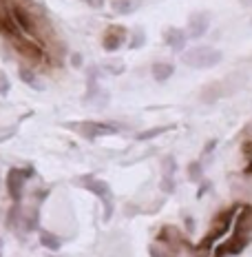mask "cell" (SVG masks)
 <instances>
[{"instance_id": "4dcf8cb0", "label": "cell", "mask_w": 252, "mask_h": 257, "mask_svg": "<svg viewBox=\"0 0 252 257\" xmlns=\"http://www.w3.org/2000/svg\"><path fill=\"white\" fill-rule=\"evenodd\" d=\"M135 213H137V206H135V204H126V215H128V217L135 215Z\"/></svg>"}, {"instance_id": "5b68a950", "label": "cell", "mask_w": 252, "mask_h": 257, "mask_svg": "<svg viewBox=\"0 0 252 257\" xmlns=\"http://www.w3.org/2000/svg\"><path fill=\"white\" fill-rule=\"evenodd\" d=\"M9 42H12L14 49L18 51L23 58H27L29 62H40L42 56H45V51H42L40 42L36 40V38H31V36L18 34V36H14V38L9 40Z\"/></svg>"}, {"instance_id": "8992f818", "label": "cell", "mask_w": 252, "mask_h": 257, "mask_svg": "<svg viewBox=\"0 0 252 257\" xmlns=\"http://www.w3.org/2000/svg\"><path fill=\"white\" fill-rule=\"evenodd\" d=\"M9 9V16L14 18L16 27H18L20 34L25 36H31V38H36L38 36V25H36V16L29 12L27 7H23V5H12Z\"/></svg>"}, {"instance_id": "e0dca14e", "label": "cell", "mask_w": 252, "mask_h": 257, "mask_svg": "<svg viewBox=\"0 0 252 257\" xmlns=\"http://www.w3.org/2000/svg\"><path fill=\"white\" fill-rule=\"evenodd\" d=\"M18 76H20V80H23L27 87H31V89H36V91H42V89H45V84H42V80L36 76L34 69L20 67V69H18Z\"/></svg>"}, {"instance_id": "7c38bea8", "label": "cell", "mask_w": 252, "mask_h": 257, "mask_svg": "<svg viewBox=\"0 0 252 257\" xmlns=\"http://www.w3.org/2000/svg\"><path fill=\"white\" fill-rule=\"evenodd\" d=\"M20 228L25 233H31V231H38L40 228V213L38 208H29L27 213H20Z\"/></svg>"}, {"instance_id": "9c48e42d", "label": "cell", "mask_w": 252, "mask_h": 257, "mask_svg": "<svg viewBox=\"0 0 252 257\" xmlns=\"http://www.w3.org/2000/svg\"><path fill=\"white\" fill-rule=\"evenodd\" d=\"M208 27H210V16H208L206 12H197V14H192L190 16V20H188V31L186 34L190 36V38H201L203 34L208 31Z\"/></svg>"}, {"instance_id": "cb8c5ba5", "label": "cell", "mask_w": 252, "mask_h": 257, "mask_svg": "<svg viewBox=\"0 0 252 257\" xmlns=\"http://www.w3.org/2000/svg\"><path fill=\"white\" fill-rule=\"evenodd\" d=\"M12 91V82H9V76L5 71H0V95H7Z\"/></svg>"}, {"instance_id": "6da1fadb", "label": "cell", "mask_w": 252, "mask_h": 257, "mask_svg": "<svg viewBox=\"0 0 252 257\" xmlns=\"http://www.w3.org/2000/svg\"><path fill=\"white\" fill-rule=\"evenodd\" d=\"M73 184L76 186H82L87 189L89 193H93L95 197H100L102 204H104V222H109L113 217V191H111L109 182L95 178L93 173H84L80 178H73Z\"/></svg>"}, {"instance_id": "d4e9b609", "label": "cell", "mask_w": 252, "mask_h": 257, "mask_svg": "<svg viewBox=\"0 0 252 257\" xmlns=\"http://www.w3.org/2000/svg\"><path fill=\"white\" fill-rule=\"evenodd\" d=\"M16 136V126H0V142H7Z\"/></svg>"}, {"instance_id": "1f68e13d", "label": "cell", "mask_w": 252, "mask_h": 257, "mask_svg": "<svg viewBox=\"0 0 252 257\" xmlns=\"http://www.w3.org/2000/svg\"><path fill=\"white\" fill-rule=\"evenodd\" d=\"M214 144H217V142H214V140H210V142H208V147H206V149H203V153H210V151H212V149H214Z\"/></svg>"}, {"instance_id": "ffe728a7", "label": "cell", "mask_w": 252, "mask_h": 257, "mask_svg": "<svg viewBox=\"0 0 252 257\" xmlns=\"http://www.w3.org/2000/svg\"><path fill=\"white\" fill-rule=\"evenodd\" d=\"M201 178H203L201 164H199V162H190V164H188V180H190V182H201Z\"/></svg>"}, {"instance_id": "f546056e", "label": "cell", "mask_w": 252, "mask_h": 257, "mask_svg": "<svg viewBox=\"0 0 252 257\" xmlns=\"http://www.w3.org/2000/svg\"><path fill=\"white\" fill-rule=\"evenodd\" d=\"M208 189H210V184H208V182H206V184H201V186H199V193H197V197L201 200V197L206 195V191H208Z\"/></svg>"}, {"instance_id": "52a82bcc", "label": "cell", "mask_w": 252, "mask_h": 257, "mask_svg": "<svg viewBox=\"0 0 252 257\" xmlns=\"http://www.w3.org/2000/svg\"><path fill=\"white\" fill-rule=\"evenodd\" d=\"M34 178V169H9L7 173V193L12 202H20L25 193V182Z\"/></svg>"}, {"instance_id": "ac0fdd59", "label": "cell", "mask_w": 252, "mask_h": 257, "mask_svg": "<svg viewBox=\"0 0 252 257\" xmlns=\"http://www.w3.org/2000/svg\"><path fill=\"white\" fill-rule=\"evenodd\" d=\"M173 128V124H162V126H153V128H146V131H139L135 140L137 142H148V140H155V138L164 136L166 131H170Z\"/></svg>"}, {"instance_id": "603a6c76", "label": "cell", "mask_w": 252, "mask_h": 257, "mask_svg": "<svg viewBox=\"0 0 252 257\" xmlns=\"http://www.w3.org/2000/svg\"><path fill=\"white\" fill-rule=\"evenodd\" d=\"M162 169H164V175H175V171H177V162H175L173 155H166L164 162H162Z\"/></svg>"}, {"instance_id": "5bb4252c", "label": "cell", "mask_w": 252, "mask_h": 257, "mask_svg": "<svg viewBox=\"0 0 252 257\" xmlns=\"http://www.w3.org/2000/svg\"><path fill=\"white\" fill-rule=\"evenodd\" d=\"M142 7V0H111V9L120 16H128Z\"/></svg>"}, {"instance_id": "d6a6232c", "label": "cell", "mask_w": 252, "mask_h": 257, "mask_svg": "<svg viewBox=\"0 0 252 257\" xmlns=\"http://www.w3.org/2000/svg\"><path fill=\"white\" fill-rule=\"evenodd\" d=\"M0 257H3V237H0Z\"/></svg>"}, {"instance_id": "ba28073f", "label": "cell", "mask_w": 252, "mask_h": 257, "mask_svg": "<svg viewBox=\"0 0 252 257\" xmlns=\"http://www.w3.org/2000/svg\"><path fill=\"white\" fill-rule=\"evenodd\" d=\"M124 42H126V29L122 25H113L104 31L102 47H104V51H117Z\"/></svg>"}, {"instance_id": "4fadbf2b", "label": "cell", "mask_w": 252, "mask_h": 257, "mask_svg": "<svg viewBox=\"0 0 252 257\" xmlns=\"http://www.w3.org/2000/svg\"><path fill=\"white\" fill-rule=\"evenodd\" d=\"M221 95H223V84L221 82H210V84H206V87L201 89L199 100L203 104H214Z\"/></svg>"}, {"instance_id": "8fae6325", "label": "cell", "mask_w": 252, "mask_h": 257, "mask_svg": "<svg viewBox=\"0 0 252 257\" xmlns=\"http://www.w3.org/2000/svg\"><path fill=\"white\" fill-rule=\"evenodd\" d=\"M250 244V237H245V235H237L234 233V237L230 239V242H226L219 248V257L221 255H239L241 250L245 248V246Z\"/></svg>"}, {"instance_id": "83f0119b", "label": "cell", "mask_w": 252, "mask_h": 257, "mask_svg": "<svg viewBox=\"0 0 252 257\" xmlns=\"http://www.w3.org/2000/svg\"><path fill=\"white\" fill-rule=\"evenodd\" d=\"M82 56H80V53H73V56H71V64H73V67H76V69H80V67H82Z\"/></svg>"}, {"instance_id": "4316f807", "label": "cell", "mask_w": 252, "mask_h": 257, "mask_svg": "<svg viewBox=\"0 0 252 257\" xmlns=\"http://www.w3.org/2000/svg\"><path fill=\"white\" fill-rule=\"evenodd\" d=\"M148 255H151V257H166V253H164L162 248H159L157 244H151V246H148Z\"/></svg>"}, {"instance_id": "7a4b0ae2", "label": "cell", "mask_w": 252, "mask_h": 257, "mask_svg": "<svg viewBox=\"0 0 252 257\" xmlns=\"http://www.w3.org/2000/svg\"><path fill=\"white\" fill-rule=\"evenodd\" d=\"M221 51L212 49V47H192L181 53V62L190 69H210L221 62Z\"/></svg>"}, {"instance_id": "30bf717a", "label": "cell", "mask_w": 252, "mask_h": 257, "mask_svg": "<svg viewBox=\"0 0 252 257\" xmlns=\"http://www.w3.org/2000/svg\"><path fill=\"white\" fill-rule=\"evenodd\" d=\"M186 38H188L186 29H179V27H168V29L164 31V42L175 51H184Z\"/></svg>"}, {"instance_id": "836d02e7", "label": "cell", "mask_w": 252, "mask_h": 257, "mask_svg": "<svg viewBox=\"0 0 252 257\" xmlns=\"http://www.w3.org/2000/svg\"><path fill=\"white\" fill-rule=\"evenodd\" d=\"M250 131H252V124H250Z\"/></svg>"}, {"instance_id": "d6986e66", "label": "cell", "mask_w": 252, "mask_h": 257, "mask_svg": "<svg viewBox=\"0 0 252 257\" xmlns=\"http://www.w3.org/2000/svg\"><path fill=\"white\" fill-rule=\"evenodd\" d=\"M144 42H146V34H144L142 27H135V31L131 36V49H142Z\"/></svg>"}, {"instance_id": "7402d4cb", "label": "cell", "mask_w": 252, "mask_h": 257, "mask_svg": "<svg viewBox=\"0 0 252 257\" xmlns=\"http://www.w3.org/2000/svg\"><path fill=\"white\" fill-rule=\"evenodd\" d=\"M159 189L166 195H170V193H175V175H164L162 178V184H159Z\"/></svg>"}, {"instance_id": "2e32d148", "label": "cell", "mask_w": 252, "mask_h": 257, "mask_svg": "<svg viewBox=\"0 0 252 257\" xmlns=\"http://www.w3.org/2000/svg\"><path fill=\"white\" fill-rule=\"evenodd\" d=\"M175 67L170 62H155L151 67V76L157 80V82H166L168 78H173Z\"/></svg>"}, {"instance_id": "3957f363", "label": "cell", "mask_w": 252, "mask_h": 257, "mask_svg": "<svg viewBox=\"0 0 252 257\" xmlns=\"http://www.w3.org/2000/svg\"><path fill=\"white\" fill-rule=\"evenodd\" d=\"M237 211H239V206H232V208H228V211H223L221 215H217V219H214L212 226H210V231H208V235L199 242L197 248H199V250L212 248V246L230 231V226H232V219H234V213H237Z\"/></svg>"}, {"instance_id": "9a60e30c", "label": "cell", "mask_w": 252, "mask_h": 257, "mask_svg": "<svg viewBox=\"0 0 252 257\" xmlns=\"http://www.w3.org/2000/svg\"><path fill=\"white\" fill-rule=\"evenodd\" d=\"M38 237H40V244L45 246L47 250H53V253H58V250L62 248V239L58 237L56 233H51V231H47V228H40V233H38Z\"/></svg>"}, {"instance_id": "44dd1931", "label": "cell", "mask_w": 252, "mask_h": 257, "mask_svg": "<svg viewBox=\"0 0 252 257\" xmlns=\"http://www.w3.org/2000/svg\"><path fill=\"white\" fill-rule=\"evenodd\" d=\"M104 69L111 73V76H120V73H124L126 64L122 62V60H111V62H106V64H104Z\"/></svg>"}, {"instance_id": "484cf974", "label": "cell", "mask_w": 252, "mask_h": 257, "mask_svg": "<svg viewBox=\"0 0 252 257\" xmlns=\"http://www.w3.org/2000/svg\"><path fill=\"white\" fill-rule=\"evenodd\" d=\"M243 155L250 160V164H248V169H245V173H252V140H248L243 144Z\"/></svg>"}, {"instance_id": "277c9868", "label": "cell", "mask_w": 252, "mask_h": 257, "mask_svg": "<svg viewBox=\"0 0 252 257\" xmlns=\"http://www.w3.org/2000/svg\"><path fill=\"white\" fill-rule=\"evenodd\" d=\"M73 128L84 138V140H95V138L102 136H113V133H120V124L115 122H95V120H84L80 124H73Z\"/></svg>"}, {"instance_id": "f1b7e54d", "label": "cell", "mask_w": 252, "mask_h": 257, "mask_svg": "<svg viewBox=\"0 0 252 257\" xmlns=\"http://www.w3.org/2000/svg\"><path fill=\"white\" fill-rule=\"evenodd\" d=\"M36 193V200H38V202H42V200H47V197H49V191H47V189H42V191H34Z\"/></svg>"}]
</instances>
